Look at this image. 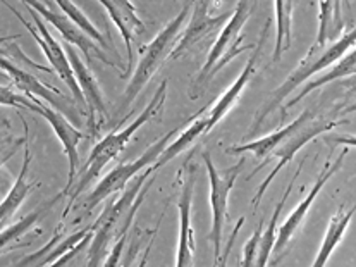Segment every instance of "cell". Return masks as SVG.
<instances>
[{
    "mask_svg": "<svg viewBox=\"0 0 356 267\" xmlns=\"http://www.w3.org/2000/svg\"><path fill=\"white\" fill-rule=\"evenodd\" d=\"M154 173V164L148 166L145 171H141L140 179H136L131 185L128 192L121 193L118 199L108 202V206L102 212L95 224H92L93 238L88 252V264L86 266H104L111 243H114L119 236L128 235L138 207L141 206L145 195L148 193L150 186L154 185V178H152Z\"/></svg>",
    "mask_w": 356,
    "mask_h": 267,
    "instance_id": "cell-1",
    "label": "cell"
},
{
    "mask_svg": "<svg viewBox=\"0 0 356 267\" xmlns=\"http://www.w3.org/2000/svg\"><path fill=\"white\" fill-rule=\"evenodd\" d=\"M165 98H167V79H163V82L161 83V86H159L157 91H155L154 98L148 102L147 107L140 112V116H138L133 123L128 124L126 128H122V130L108 133L107 137L102 138L95 147L92 148L88 160H86V164L83 166L81 176H79L78 185H76V188L72 190L71 200H69L67 208L64 211V218L69 214L71 207L74 206V202H76V199L79 197V193H81L83 190H85L86 186H88L90 183H92L93 179H95L98 174L102 173V171H104V167L107 166L111 160H114L115 157H118L119 153L126 148V145L129 144L131 138H133V135L136 133V131L140 130L143 124H147L148 121L154 119L155 116L161 114L162 109H163V104H165Z\"/></svg>",
    "mask_w": 356,
    "mask_h": 267,
    "instance_id": "cell-2",
    "label": "cell"
},
{
    "mask_svg": "<svg viewBox=\"0 0 356 267\" xmlns=\"http://www.w3.org/2000/svg\"><path fill=\"white\" fill-rule=\"evenodd\" d=\"M191 2H193V0H188L183 6V9H181V13L177 14L170 23H167L161 30V33H159L148 45L140 49V61H138L136 69H134L133 76H131L129 79L128 89L122 93L121 102H119L118 105V111H115V116L119 118L118 126L122 124L126 111L131 107L134 98L140 95V91L145 89V85L154 78V75L161 69L163 62L169 59L170 52H172L174 45H176L177 42V36H179L184 23L188 21V17H190Z\"/></svg>",
    "mask_w": 356,
    "mask_h": 267,
    "instance_id": "cell-3",
    "label": "cell"
},
{
    "mask_svg": "<svg viewBox=\"0 0 356 267\" xmlns=\"http://www.w3.org/2000/svg\"><path fill=\"white\" fill-rule=\"evenodd\" d=\"M257 7V0H238L236 9L232 10L229 20L224 23V28L217 36L205 64L200 69L198 76L193 79L190 89V97L196 98L203 90L207 89L210 82L220 73V69L226 68L231 61H234L239 54L248 50L250 47L245 45L243 38V28L246 21L252 17L253 10Z\"/></svg>",
    "mask_w": 356,
    "mask_h": 267,
    "instance_id": "cell-4",
    "label": "cell"
},
{
    "mask_svg": "<svg viewBox=\"0 0 356 267\" xmlns=\"http://www.w3.org/2000/svg\"><path fill=\"white\" fill-rule=\"evenodd\" d=\"M355 36H356L355 30L343 33V35H341V38L337 40V42L330 43L324 52H321V54L315 52V54H312V56L305 57V59L301 61V64L298 66L291 75L288 76V79H286V82L282 83V85L279 86L274 93L270 95V98H268V104L261 109L259 114H257L255 121H253V128L250 130V137H253V135L260 130V126L264 124V121L267 119L268 116L275 111V109L281 107L282 102L289 97V93H291L294 89H298L301 83L307 82V79H310L312 76H315L317 73L330 68L334 62L339 61L341 57H343L350 49H355Z\"/></svg>",
    "mask_w": 356,
    "mask_h": 267,
    "instance_id": "cell-5",
    "label": "cell"
},
{
    "mask_svg": "<svg viewBox=\"0 0 356 267\" xmlns=\"http://www.w3.org/2000/svg\"><path fill=\"white\" fill-rule=\"evenodd\" d=\"M203 162H205L207 171H209L210 179V204H212V229H210L209 240L213 243V264H220V248H222V235L224 224L227 218V200L232 186L239 173L245 167L246 160L239 159L236 166L227 167L226 171H219L213 164L210 152H203Z\"/></svg>",
    "mask_w": 356,
    "mask_h": 267,
    "instance_id": "cell-6",
    "label": "cell"
},
{
    "mask_svg": "<svg viewBox=\"0 0 356 267\" xmlns=\"http://www.w3.org/2000/svg\"><path fill=\"white\" fill-rule=\"evenodd\" d=\"M181 131V126H177L176 130L169 131L167 135H163L162 138H159L154 145H150L136 160H131L128 164H121L115 169H112L107 176H104L100 183L93 188V192L86 197V200H83L81 208H85L86 212H92L98 204L104 202L108 197L115 195V193L122 192L126 188V185L133 179L136 174H140L141 171L147 169L148 166L157 162L159 155L162 153V150L169 145L170 138L176 137Z\"/></svg>",
    "mask_w": 356,
    "mask_h": 267,
    "instance_id": "cell-7",
    "label": "cell"
},
{
    "mask_svg": "<svg viewBox=\"0 0 356 267\" xmlns=\"http://www.w3.org/2000/svg\"><path fill=\"white\" fill-rule=\"evenodd\" d=\"M334 126H336V123H334V121L317 118V116H315L312 111H305L303 114L298 116V118L294 119V126H293V130L289 131L288 137H286L284 140L277 145V147L272 150L270 155L277 157L279 162H277V166L272 169V173L265 178V181L259 186V192H257L255 199L252 200V207L253 208L259 207V202L261 200V197H264V193L267 192L268 186H270L272 179L277 176L279 171L284 169L286 164L291 162L294 153L300 152V150L303 148L308 142L314 140L315 137H318V135L332 130Z\"/></svg>",
    "mask_w": 356,
    "mask_h": 267,
    "instance_id": "cell-8",
    "label": "cell"
},
{
    "mask_svg": "<svg viewBox=\"0 0 356 267\" xmlns=\"http://www.w3.org/2000/svg\"><path fill=\"white\" fill-rule=\"evenodd\" d=\"M2 3L7 7V9L10 10V13L14 14V16L17 17V20L21 21V23H23V26L31 33V36L36 40V43H38V45H40V49L43 50V54H45V56H47V59H49L50 64H52V68L56 69V73H57V75H59V78L63 79L65 85L69 86V90L72 91V95H74L76 102H78V104L81 105L83 109H86L85 97H83L81 90H79L78 82H76V78H74V73H72L71 64H69L67 56H65L64 47L60 45V43L57 42L56 38H54L52 33L49 31V28H47L45 24H43V21H42V17H40V14L35 13V10L28 7V10H30V14L33 16V21H35V26H31L30 21L24 20V17L21 16V14L17 13V10L14 9V7L10 6L9 2L2 0Z\"/></svg>",
    "mask_w": 356,
    "mask_h": 267,
    "instance_id": "cell-9",
    "label": "cell"
},
{
    "mask_svg": "<svg viewBox=\"0 0 356 267\" xmlns=\"http://www.w3.org/2000/svg\"><path fill=\"white\" fill-rule=\"evenodd\" d=\"M21 2L35 10V13H38L40 16H43V20L49 21V23L63 35L64 42L78 47V49L85 54L86 62L92 61V56H95L102 64L111 66V68H118L115 61H112L111 57H107V54L102 52L100 47H98L90 36H86L85 33L79 30L64 13H57L52 0H21Z\"/></svg>",
    "mask_w": 356,
    "mask_h": 267,
    "instance_id": "cell-10",
    "label": "cell"
},
{
    "mask_svg": "<svg viewBox=\"0 0 356 267\" xmlns=\"http://www.w3.org/2000/svg\"><path fill=\"white\" fill-rule=\"evenodd\" d=\"M24 107L30 109V111L36 112L38 116H42L43 119L49 121V124L52 126L54 133L57 135V138L60 140L63 144L65 155H67L69 160V176H67V185L63 192L59 193L60 199L64 195H67L69 188L71 185L74 183V176L78 173V167H79V153H78V145L83 138L86 137L83 131H79L78 128H74L71 124V121H67V118L60 111H56V109L49 107L47 104H43L38 97H30V100H26Z\"/></svg>",
    "mask_w": 356,
    "mask_h": 267,
    "instance_id": "cell-11",
    "label": "cell"
},
{
    "mask_svg": "<svg viewBox=\"0 0 356 267\" xmlns=\"http://www.w3.org/2000/svg\"><path fill=\"white\" fill-rule=\"evenodd\" d=\"M193 13H191L190 21H188L186 28H184L183 35L179 33V36H177L176 45H174L172 52L169 56L170 61L179 59L184 54L190 52L195 45H198L200 42H203L210 35L219 31V28L231 16V13L213 14L212 0H193Z\"/></svg>",
    "mask_w": 356,
    "mask_h": 267,
    "instance_id": "cell-12",
    "label": "cell"
},
{
    "mask_svg": "<svg viewBox=\"0 0 356 267\" xmlns=\"http://www.w3.org/2000/svg\"><path fill=\"white\" fill-rule=\"evenodd\" d=\"M196 166L191 164V155L184 162V181L179 202V243H177L176 266L186 267L195 262V229L191 226V207H193Z\"/></svg>",
    "mask_w": 356,
    "mask_h": 267,
    "instance_id": "cell-13",
    "label": "cell"
},
{
    "mask_svg": "<svg viewBox=\"0 0 356 267\" xmlns=\"http://www.w3.org/2000/svg\"><path fill=\"white\" fill-rule=\"evenodd\" d=\"M346 153H348L346 148H343V152L339 153V157H337L334 162H330V160H329V162H325V166L322 167L321 174H318L317 181H315V185L312 186V190L308 192V195L305 197V199L301 200L300 204H298V207L291 212V215H289V218L286 219L284 222H282L281 229H279V235H277V238H275L274 250H272V252H275V254L279 255L282 250H284L286 247H288L289 241L293 240L294 233L300 229L301 222H303L305 218H307L310 207L314 206L315 199L321 195V192H322V188L325 186V183L329 181V179L332 178L334 174L337 173V171L341 169V166H343V160H344V157H346Z\"/></svg>",
    "mask_w": 356,
    "mask_h": 267,
    "instance_id": "cell-14",
    "label": "cell"
},
{
    "mask_svg": "<svg viewBox=\"0 0 356 267\" xmlns=\"http://www.w3.org/2000/svg\"><path fill=\"white\" fill-rule=\"evenodd\" d=\"M270 23L272 21L268 20L267 23L264 24V28H261L260 38H259V42H257L255 50H253V54L250 56V59H248V62H246V66H245V69L241 71V75H239L238 79H236V82L229 86V90L226 91V93L220 95L219 100L213 104V107L210 109L209 114H207L205 133H210V131H212L213 128L220 123V121L226 118L227 112L234 107V104L239 100V97H241L243 90L246 89V85L250 83V79H252L253 75L257 73V62H259L260 56H261V49H264L265 42H267L268 30H270Z\"/></svg>",
    "mask_w": 356,
    "mask_h": 267,
    "instance_id": "cell-15",
    "label": "cell"
},
{
    "mask_svg": "<svg viewBox=\"0 0 356 267\" xmlns=\"http://www.w3.org/2000/svg\"><path fill=\"white\" fill-rule=\"evenodd\" d=\"M64 50H65V56H67L69 59V64H71L72 68V73H74V78L76 82H78L79 90H81L83 97H85L90 128L97 130V123H95L97 116H100L104 121L108 119V112H107V107H105L104 95H102V90H100V83L97 82L95 75H93L92 69L88 68V62H85L78 56L74 45L64 42Z\"/></svg>",
    "mask_w": 356,
    "mask_h": 267,
    "instance_id": "cell-16",
    "label": "cell"
},
{
    "mask_svg": "<svg viewBox=\"0 0 356 267\" xmlns=\"http://www.w3.org/2000/svg\"><path fill=\"white\" fill-rule=\"evenodd\" d=\"M98 2L105 7L112 23L121 31L126 50H128V68L126 69L131 71L133 69V38L145 33L143 21L138 16L131 0H98Z\"/></svg>",
    "mask_w": 356,
    "mask_h": 267,
    "instance_id": "cell-17",
    "label": "cell"
},
{
    "mask_svg": "<svg viewBox=\"0 0 356 267\" xmlns=\"http://www.w3.org/2000/svg\"><path fill=\"white\" fill-rule=\"evenodd\" d=\"M0 69L6 71L7 75H9V78L13 79L14 85H16L21 91H24L28 97H40L45 102H49L50 105L57 107V111H65V97L59 90L42 83L36 76H33L31 73L24 71V69H21L19 66H16L13 61L6 59V57H0Z\"/></svg>",
    "mask_w": 356,
    "mask_h": 267,
    "instance_id": "cell-18",
    "label": "cell"
},
{
    "mask_svg": "<svg viewBox=\"0 0 356 267\" xmlns=\"http://www.w3.org/2000/svg\"><path fill=\"white\" fill-rule=\"evenodd\" d=\"M92 231L93 228L90 226V228L81 229V231L74 233V235L65 236L64 240L60 238V231H56V235H54L52 240H50L45 247H42L38 252H35V254L28 255V257L21 259V261L17 262V266H54L63 255L67 254L71 248H74L79 241L85 240Z\"/></svg>",
    "mask_w": 356,
    "mask_h": 267,
    "instance_id": "cell-19",
    "label": "cell"
},
{
    "mask_svg": "<svg viewBox=\"0 0 356 267\" xmlns=\"http://www.w3.org/2000/svg\"><path fill=\"white\" fill-rule=\"evenodd\" d=\"M31 162V152L28 144L24 142V159L23 166H21V173L17 176L16 183L13 185V188L9 190V193L6 195L3 202H0V228L7 224V222L13 219V215L19 211V207L23 206V202L26 200V197L30 195L33 190V185L28 181V169H30Z\"/></svg>",
    "mask_w": 356,
    "mask_h": 267,
    "instance_id": "cell-20",
    "label": "cell"
},
{
    "mask_svg": "<svg viewBox=\"0 0 356 267\" xmlns=\"http://www.w3.org/2000/svg\"><path fill=\"white\" fill-rule=\"evenodd\" d=\"M355 69H356V59H355V49H350V54H344L343 57H341L339 61H336L332 64V69H330L329 73H325L324 76H321V78H310L308 79L307 85L301 89L300 93L296 95V97L293 98V100L286 102L284 105H282V119L286 118V111L288 109L294 107L296 104H300L301 100H303L307 95H310L312 91H315L317 89H321L322 85H325V83L329 82H334V79H341V78H346V76H353L355 75Z\"/></svg>",
    "mask_w": 356,
    "mask_h": 267,
    "instance_id": "cell-21",
    "label": "cell"
},
{
    "mask_svg": "<svg viewBox=\"0 0 356 267\" xmlns=\"http://www.w3.org/2000/svg\"><path fill=\"white\" fill-rule=\"evenodd\" d=\"M343 28L339 0H321V14H318V33L314 45L310 47L307 56L318 52V49L325 45L329 40L336 38L337 33Z\"/></svg>",
    "mask_w": 356,
    "mask_h": 267,
    "instance_id": "cell-22",
    "label": "cell"
},
{
    "mask_svg": "<svg viewBox=\"0 0 356 267\" xmlns=\"http://www.w3.org/2000/svg\"><path fill=\"white\" fill-rule=\"evenodd\" d=\"M205 111H207V107L202 109V111H200L196 116H193L190 126H188L186 130H184L183 133H181L179 137L172 142V144L167 145V147L162 150V153L159 155L157 162L154 164L155 171L161 169L162 166H165V164L170 162L172 159H176L181 152H184V150L190 147L191 144H195V142L198 140L203 133H205V128H207Z\"/></svg>",
    "mask_w": 356,
    "mask_h": 267,
    "instance_id": "cell-23",
    "label": "cell"
},
{
    "mask_svg": "<svg viewBox=\"0 0 356 267\" xmlns=\"http://www.w3.org/2000/svg\"><path fill=\"white\" fill-rule=\"evenodd\" d=\"M353 215H355V207H350L348 211L341 207L339 211L336 212V215L330 219L329 228H327V233L324 236V243H322L317 259H315V262L312 266L324 267L327 264V261H329V257L332 255V252L336 250V247L341 243V240H343L344 231H346L348 226H350Z\"/></svg>",
    "mask_w": 356,
    "mask_h": 267,
    "instance_id": "cell-24",
    "label": "cell"
},
{
    "mask_svg": "<svg viewBox=\"0 0 356 267\" xmlns=\"http://www.w3.org/2000/svg\"><path fill=\"white\" fill-rule=\"evenodd\" d=\"M305 162L300 164V167L296 169V173H294V176L291 178V181H289L288 188H286V192L282 193L281 200H279V204L275 206L274 208V214H272L270 221H268V226L267 229H261V235H260V245H259V254H257V261H255V266H267L268 259H270L272 255V250H274V243H275V238H277V222H279V215H281L282 212V207L286 206V200L289 199V195H291L293 192V186H294V181H296V178L300 176L301 173V167H303Z\"/></svg>",
    "mask_w": 356,
    "mask_h": 267,
    "instance_id": "cell-25",
    "label": "cell"
},
{
    "mask_svg": "<svg viewBox=\"0 0 356 267\" xmlns=\"http://www.w3.org/2000/svg\"><path fill=\"white\" fill-rule=\"evenodd\" d=\"M293 0H275V47L272 52V62L281 61L282 54L291 49L293 43Z\"/></svg>",
    "mask_w": 356,
    "mask_h": 267,
    "instance_id": "cell-26",
    "label": "cell"
},
{
    "mask_svg": "<svg viewBox=\"0 0 356 267\" xmlns=\"http://www.w3.org/2000/svg\"><path fill=\"white\" fill-rule=\"evenodd\" d=\"M57 200H60V195L54 197L52 200H50L49 204H45V206L38 207L36 211H33L30 215H26V218H23L21 221L14 222V224L7 226L6 229H2L0 231V255L6 254L9 248H13L14 243H17V241L21 240L24 235H26L28 231L33 228V226L36 224V221H38L40 218H42V214H45L47 211H49L50 207L54 206V204L57 202Z\"/></svg>",
    "mask_w": 356,
    "mask_h": 267,
    "instance_id": "cell-27",
    "label": "cell"
},
{
    "mask_svg": "<svg viewBox=\"0 0 356 267\" xmlns=\"http://www.w3.org/2000/svg\"><path fill=\"white\" fill-rule=\"evenodd\" d=\"M52 2L57 3L65 16H67L69 20H71L72 23L79 28V30L85 33L86 36H90V38H92L97 45H100L102 49H107V42H105L104 35L97 30L95 24L88 20V16H86L85 13H83L78 6H74V2H72V0H52Z\"/></svg>",
    "mask_w": 356,
    "mask_h": 267,
    "instance_id": "cell-28",
    "label": "cell"
},
{
    "mask_svg": "<svg viewBox=\"0 0 356 267\" xmlns=\"http://www.w3.org/2000/svg\"><path fill=\"white\" fill-rule=\"evenodd\" d=\"M261 229H264V222H260L257 226L255 233H253L252 238L246 241L245 245V250H243V259H241V264L243 267H250V266H255L257 261V254H259V245H260V235H261Z\"/></svg>",
    "mask_w": 356,
    "mask_h": 267,
    "instance_id": "cell-29",
    "label": "cell"
},
{
    "mask_svg": "<svg viewBox=\"0 0 356 267\" xmlns=\"http://www.w3.org/2000/svg\"><path fill=\"white\" fill-rule=\"evenodd\" d=\"M26 100H28L26 97L16 93V91H13V89H9V86L0 85V105H9V107L26 109V107H24Z\"/></svg>",
    "mask_w": 356,
    "mask_h": 267,
    "instance_id": "cell-30",
    "label": "cell"
},
{
    "mask_svg": "<svg viewBox=\"0 0 356 267\" xmlns=\"http://www.w3.org/2000/svg\"><path fill=\"white\" fill-rule=\"evenodd\" d=\"M19 38V35H7V36H0V43H6V42H13V40Z\"/></svg>",
    "mask_w": 356,
    "mask_h": 267,
    "instance_id": "cell-31",
    "label": "cell"
},
{
    "mask_svg": "<svg viewBox=\"0 0 356 267\" xmlns=\"http://www.w3.org/2000/svg\"><path fill=\"white\" fill-rule=\"evenodd\" d=\"M293 2H294V3H296V2H298V0H293Z\"/></svg>",
    "mask_w": 356,
    "mask_h": 267,
    "instance_id": "cell-32",
    "label": "cell"
}]
</instances>
